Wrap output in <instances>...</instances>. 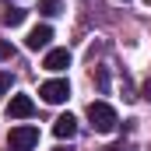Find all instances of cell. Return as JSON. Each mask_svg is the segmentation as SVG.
Wrapping results in <instances>:
<instances>
[{"instance_id": "1", "label": "cell", "mask_w": 151, "mask_h": 151, "mask_svg": "<svg viewBox=\"0 0 151 151\" xmlns=\"http://www.w3.org/2000/svg\"><path fill=\"white\" fill-rule=\"evenodd\" d=\"M88 119H91V127L99 130V134H113L116 130V109L109 106V102H91L88 106Z\"/></svg>"}, {"instance_id": "2", "label": "cell", "mask_w": 151, "mask_h": 151, "mask_svg": "<svg viewBox=\"0 0 151 151\" xmlns=\"http://www.w3.org/2000/svg\"><path fill=\"white\" fill-rule=\"evenodd\" d=\"M7 144H11V151H32L39 144V127H32V123H18V127H11Z\"/></svg>"}, {"instance_id": "3", "label": "cell", "mask_w": 151, "mask_h": 151, "mask_svg": "<svg viewBox=\"0 0 151 151\" xmlns=\"http://www.w3.org/2000/svg\"><path fill=\"white\" fill-rule=\"evenodd\" d=\"M39 95H42V102H49V106H60V102H67L70 99V84L67 81H46L42 88H39Z\"/></svg>"}, {"instance_id": "4", "label": "cell", "mask_w": 151, "mask_h": 151, "mask_svg": "<svg viewBox=\"0 0 151 151\" xmlns=\"http://www.w3.org/2000/svg\"><path fill=\"white\" fill-rule=\"evenodd\" d=\"M49 42H53V28H49V25H35V28L28 32V39H25V46H28L32 53H39V49H46Z\"/></svg>"}, {"instance_id": "5", "label": "cell", "mask_w": 151, "mask_h": 151, "mask_svg": "<svg viewBox=\"0 0 151 151\" xmlns=\"http://www.w3.org/2000/svg\"><path fill=\"white\" fill-rule=\"evenodd\" d=\"M32 113H35V102L28 95H14L11 106H7V116H14V119H28Z\"/></svg>"}, {"instance_id": "6", "label": "cell", "mask_w": 151, "mask_h": 151, "mask_svg": "<svg viewBox=\"0 0 151 151\" xmlns=\"http://www.w3.org/2000/svg\"><path fill=\"white\" fill-rule=\"evenodd\" d=\"M42 67H46V70H67V67H70V49H49Z\"/></svg>"}, {"instance_id": "7", "label": "cell", "mask_w": 151, "mask_h": 151, "mask_svg": "<svg viewBox=\"0 0 151 151\" xmlns=\"http://www.w3.org/2000/svg\"><path fill=\"white\" fill-rule=\"evenodd\" d=\"M53 134H56L60 141H70V137L77 134V119H74L70 113H67V116H60V119L53 123Z\"/></svg>"}, {"instance_id": "8", "label": "cell", "mask_w": 151, "mask_h": 151, "mask_svg": "<svg viewBox=\"0 0 151 151\" xmlns=\"http://www.w3.org/2000/svg\"><path fill=\"white\" fill-rule=\"evenodd\" d=\"M0 21H4V28H18V25L25 21V11H21V7H7V11L0 14Z\"/></svg>"}, {"instance_id": "9", "label": "cell", "mask_w": 151, "mask_h": 151, "mask_svg": "<svg viewBox=\"0 0 151 151\" xmlns=\"http://www.w3.org/2000/svg\"><path fill=\"white\" fill-rule=\"evenodd\" d=\"M39 14L56 18V14H60V0H39Z\"/></svg>"}, {"instance_id": "10", "label": "cell", "mask_w": 151, "mask_h": 151, "mask_svg": "<svg viewBox=\"0 0 151 151\" xmlns=\"http://www.w3.org/2000/svg\"><path fill=\"white\" fill-rule=\"evenodd\" d=\"M7 91H11V74H7V70H0V99H4Z\"/></svg>"}, {"instance_id": "11", "label": "cell", "mask_w": 151, "mask_h": 151, "mask_svg": "<svg viewBox=\"0 0 151 151\" xmlns=\"http://www.w3.org/2000/svg\"><path fill=\"white\" fill-rule=\"evenodd\" d=\"M14 56V46L11 42H0V60H11Z\"/></svg>"}, {"instance_id": "12", "label": "cell", "mask_w": 151, "mask_h": 151, "mask_svg": "<svg viewBox=\"0 0 151 151\" xmlns=\"http://www.w3.org/2000/svg\"><path fill=\"white\" fill-rule=\"evenodd\" d=\"M141 95H144V99L151 102V81H144V88H141Z\"/></svg>"}, {"instance_id": "13", "label": "cell", "mask_w": 151, "mask_h": 151, "mask_svg": "<svg viewBox=\"0 0 151 151\" xmlns=\"http://www.w3.org/2000/svg\"><path fill=\"white\" fill-rule=\"evenodd\" d=\"M144 4H148V7H151V0H144Z\"/></svg>"}, {"instance_id": "14", "label": "cell", "mask_w": 151, "mask_h": 151, "mask_svg": "<svg viewBox=\"0 0 151 151\" xmlns=\"http://www.w3.org/2000/svg\"><path fill=\"white\" fill-rule=\"evenodd\" d=\"M123 4H127V0H123Z\"/></svg>"}]
</instances>
